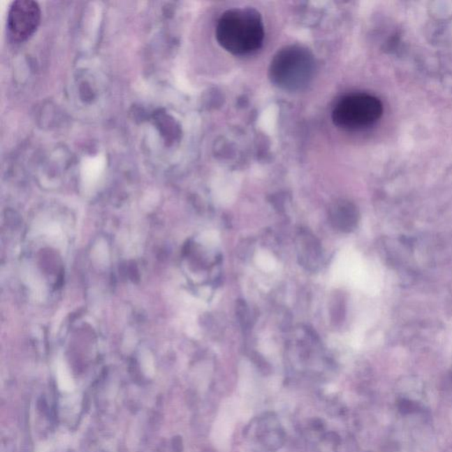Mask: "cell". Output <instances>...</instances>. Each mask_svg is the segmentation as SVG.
I'll return each mask as SVG.
<instances>
[{
    "label": "cell",
    "instance_id": "8",
    "mask_svg": "<svg viewBox=\"0 0 452 452\" xmlns=\"http://www.w3.org/2000/svg\"><path fill=\"white\" fill-rule=\"evenodd\" d=\"M344 307L342 303V299L340 296H336L334 303L331 306V316H333V323L337 324L343 321Z\"/></svg>",
    "mask_w": 452,
    "mask_h": 452
},
{
    "label": "cell",
    "instance_id": "6",
    "mask_svg": "<svg viewBox=\"0 0 452 452\" xmlns=\"http://www.w3.org/2000/svg\"><path fill=\"white\" fill-rule=\"evenodd\" d=\"M330 222L335 228L344 233H350L356 228L359 222V214L353 204L342 203L337 204L330 210Z\"/></svg>",
    "mask_w": 452,
    "mask_h": 452
},
{
    "label": "cell",
    "instance_id": "2",
    "mask_svg": "<svg viewBox=\"0 0 452 452\" xmlns=\"http://www.w3.org/2000/svg\"><path fill=\"white\" fill-rule=\"evenodd\" d=\"M316 62L312 53L300 45L281 49L271 60L269 76L271 82L287 92H298L313 79Z\"/></svg>",
    "mask_w": 452,
    "mask_h": 452
},
{
    "label": "cell",
    "instance_id": "4",
    "mask_svg": "<svg viewBox=\"0 0 452 452\" xmlns=\"http://www.w3.org/2000/svg\"><path fill=\"white\" fill-rule=\"evenodd\" d=\"M41 21V9L31 0H17L10 6L8 29L15 41L22 42L34 34Z\"/></svg>",
    "mask_w": 452,
    "mask_h": 452
},
{
    "label": "cell",
    "instance_id": "1",
    "mask_svg": "<svg viewBox=\"0 0 452 452\" xmlns=\"http://www.w3.org/2000/svg\"><path fill=\"white\" fill-rule=\"evenodd\" d=\"M264 36L262 16L253 8L227 10L217 22V42L233 55L243 56L256 52L263 45Z\"/></svg>",
    "mask_w": 452,
    "mask_h": 452
},
{
    "label": "cell",
    "instance_id": "3",
    "mask_svg": "<svg viewBox=\"0 0 452 452\" xmlns=\"http://www.w3.org/2000/svg\"><path fill=\"white\" fill-rule=\"evenodd\" d=\"M384 112L383 103L367 93H353L344 96L335 106L333 120L340 129L357 130L373 126Z\"/></svg>",
    "mask_w": 452,
    "mask_h": 452
},
{
    "label": "cell",
    "instance_id": "5",
    "mask_svg": "<svg viewBox=\"0 0 452 452\" xmlns=\"http://www.w3.org/2000/svg\"><path fill=\"white\" fill-rule=\"evenodd\" d=\"M297 247L301 265L311 270H316L323 256L320 241L307 231H300L298 235Z\"/></svg>",
    "mask_w": 452,
    "mask_h": 452
},
{
    "label": "cell",
    "instance_id": "7",
    "mask_svg": "<svg viewBox=\"0 0 452 452\" xmlns=\"http://www.w3.org/2000/svg\"><path fill=\"white\" fill-rule=\"evenodd\" d=\"M236 316L242 329L245 331L249 330L251 328V314L245 301L242 300H238Z\"/></svg>",
    "mask_w": 452,
    "mask_h": 452
}]
</instances>
